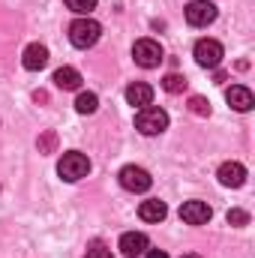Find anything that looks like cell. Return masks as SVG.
Instances as JSON below:
<instances>
[{"label": "cell", "mask_w": 255, "mask_h": 258, "mask_svg": "<svg viewBox=\"0 0 255 258\" xmlns=\"http://www.w3.org/2000/svg\"><path fill=\"white\" fill-rule=\"evenodd\" d=\"M225 219H228V225H237V228H240V225H249V213L240 210V207H231Z\"/></svg>", "instance_id": "cell-20"}, {"label": "cell", "mask_w": 255, "mask_h": 258, "mask_svg": "<svg viewBox=\"0 0 255 258\" xmlns=\"http://www.w3.org/2000/svg\"><path fill=\"white\" fill-rule=\"evenodd\" d=\"M57 174L63 177L66 183H75V180H81V177L90 174V159L84 153H78V150H69L57 162Z\"/></svg>", "instance_id": "cell-2"}, {"label": "cell", "mask_w": 255, "mask_h": 258, "mask_svg": "<svg viewBox=\"0 0 255 258\" xmlns=\"http://www.w3.org/2000/svg\"><path fill=\"white\" fill-rule=\"evenodd\" d=\"M96 108H99V96L96 93H90V90L87 93H78V99H75V111L78 114H93Z\"/></svg>", "instance_id": "cell-16"}, {"label": "cell", "mask_w": 255, "mask_h": 258, "mask_svg": "<svg viewBox=\"0 0 255 258\" xmlns=\"http://www.w3.org/2000/svg\"><path fill=\"white\" fill-rule=\"evenodd\" d=\"M162 90H168V93H183V90H186V78L177 75V72H168V75L162 78Z\"/></svg>", "instance_id": "cell-17"}, {"label": "cell", "mask_w": 255, "mask_h": 258, "mask_svg": "<svg viewBox=\"0 0 255 258\" xmlns=\"http://www.w3.org/2000/svg\"><path fill=\"white\" fill-rule=\"evenodd\" d=\"M225 102L234 108V111H252V105H255V96H252V90L249 87H243V84H231L228 90H225Z\"/></svg>", "instance_id": "cell-9"}, {"label": "cell", "mask_w": 255, "mask_h": 258, "mask_svg": "<svg viewBox=\"0 0 255 258\" xmlns=\"http://www.w3.org/2000/svg\"><path fill=\"white\" fill-rule=\"evenodd\" d=\"M99 36H102V24H99L96 18L81 15V18H75V21L69 24V42H72L75 48H93V45L99 42Z\"/></svg>", "instance_id": "cell-1"}, {"label": "cell", "mask_w": 255, "mask_h": 258, "mask_svg": "<svg viewBox=\"0 0 255 258\" xmlns=\"http://www.w3.org/2000/svg\"><path fill=\"white\" fill-rule=\"evenodd\" d=\"M147 246H150V240H147V234H141V231H126V234L120 237V252H123L126 258L144 255Z\"/></svg>", "instance_id": "cell-11"}, {"label": "cell", "mask_w": 255, "mask_h": 258, "mask_svg": "<svg viewBox=\"0 0 255 258\" xmlns=\"http://www.w3.org/2000/svg\"><path fill=\"white\" fill-rule=\"evenodd\" d=\"M144 258H168V252H162V249H147Z\"/></svg>", "instance_id": "cell-23"}, {"label": "cell", "mask_w": 255, "mask_h": 258, "mask_svg": "<svg viewBox=\"0 0 255 258\" xmlns=\"http://www.w3.org/2000/svg\"><path fill=\"white\" fill-rule=\"evenodd\" d=\"M189 111L198 117H210V102L204 96H189Z\"/></svg>", "instance_id": "cell-19"}, {"label": "cell", "mask_w": 255, "mask_h": 258, "mask_svg": "<svg viewBox=\"0 0 255 258\" xmlns=\"http://www.w3.org/2000/svg\"><path fill=\"white\" fill-rule=\"evenodd\" d=\"M216 177H219V183H222V186L240 189V186L246 183V168H243L240 162H222V165H219V171H216Z\"/></svg>", "instance_id": "cell-10"}, {"label": "cell", "mask_w": 255, "mask_h": 258, "mask_svg": "<svg viewBox=\"0 0 255 258\" xmlns=\"http://www.w3.org/2000/svg\"><path fill=\"white\" fill-rule=\"evenodd\" d=\"M36 147H39V153H54V150H57V132H54V129L42 132L39 141H36Z\"/></svg>", "instance_id": "cell-18"}, {"label": "cell", "mask_w": 255, "mask_h": 258, "mask_svg": "<svg viewBox=\"0 0 255 258\" xmlns=\"http://www.w3.org/2000/svg\"><path fill=\"white\" fill-rule=\"evenodd\" d=\"M138 216H141L144 222H162V219L168 216V207H165V201H159V198H147V201H141Z\"/></svg>", "instance_id": "cell-14"}, {"label": "cell", "mask_w": 255, "mask_h": 258, "mask_svg": "<svg viewBox=\"0 0 255 258\" xmlns=\"http://www.w3.org/2000/svg\"><path fill=\"white\" fill-rule=\"evenodd\" d=\"M117 180H120V186H123L126 192H147V189L153 186V177H150L144 168H138V165H126V168H120Z\"/></svg>", "instance_id": "cell-6"}, {"label": "cell", "mask_w": 255, "mask_h": 258, "mask_svg": "<svg viewBox=\"0 0 255 258\" xmlns=\"http://www.w3.org/2000/svg\"><path fill=\"white\" fill-rule=\"evenodd\" d=\"M66 6H69L75 15H87L90 9H96V0H66Z\"/></svg>", "instance_id": "cell-21"}, {"label": "cell", "mask_w": 255, "mask_h": 258, "mask_svg": "<svg viewBox=\"0 0 255 258\" xmlns=\"http://www.w3.org/2000/svg\"><path fill=\"white\" fill-rule=\"evenodd\" d=\"M135 129H138L141 135H159V132L168 129V114H165L162 108H153V105L138 108V114H135Z\"/></svg>", "instance_id": "cell-3"}, {"label": "cell", "mask_w": 255, "mask_h": 258, "mask_svg": "<svg viewBox=\"0 0 255 258\" xmlns=\"http://www.w3.org/2000/svg\"><path fill=\"white\" fill-rule=\"evenodd\" d=\"M192 57H195V63L204 66V69H216L222 63V57H225V48L216 39H198L195 48H192Z\"/></svg>", "instance_id": "cell-4"}, {"label": "cell", "mask_w": 255, "mask_h": 258, "mask_svg": "<svg viewBox=\"0 0 255 258\" xmlns=\"http://www.w3.org/2000/svg\"><path fill=\"white\" fill-rule=\"evenodd\" d=\"M84 258H114V255H111V249H105L102 243H90V249H87Z\"/></svg>", "instance_id": "cell-22"}, {"label": "cell", "mask_w": 255, "mask_h": 258, "mask_svg": "<svg viewBox=\"0 0 255 258\" xmlns=\"http://www.w3.org/2000/svg\"><path fill=\"white\" fill-rule=\"evenodd\" d=\"M132 60L141 69H156V66L162 63V45L156 39H138L132 45Z\"/></svg>", "instance_id": "cell-5"}, {"label": "cell", "mask_w": 255, "mask_h": 258, "mask_svg": "<svg viewBox=\"0 0 255 258\" xmlns=\"http://www.w3.org/2000/svg\"><path fill=\"white\" fill-rule=\"evenodd\" d=\"M33 99H36V102H48V93H45V90H36Z\"/></svg>", "instance_id": "cell-24"}, {"label": "cell", "mask_w": 255, "mask_h": 258, "mask_svg": "<svg viewBox=\"0 0 255 258\" xmlns=\"http://www.w3.org/2000/svg\"><path fill=\"white\" fill-rule=\"evenodd\" d=\"M183 258H201V255H183Z\"/></svg>", "instance_id": "cell-25"}, {"label": "cell", "mask_w": 255, "mask_h": 258, "mask_svg": "<svg viewBox=\"0 0 255 258\" xmlns=\"http://www.w3.org/2000/svg\"><path fill=\"white\" fill-rule=\"evenodd\" d=\"M126 102L132 108H147L153 102V87L144 84V81H132L126 87Z\"/></svg>", "instance_id": "cell-13"}, {"label": "cell", "mask_w": 255, "mask_h": 258, "mask_svg": "<svg viewBox=\"0 0 255 258\" xmlns=\"http://www.w3.org/2000/svg\"><path fill=\"white\" fill-rule=\"evenodd\" d=\"M186 21H189L192 27H207V24H213V21H216V6H213L210 0H192L189 6H186Z\"/></svg>", "instance_id": "cell-7"}, {"label": "cell", "mask_w": 255, "mask_h": 258, "mask_svg": "<svg viewBox=\"0 0 255 258\" xmlns=\"http://www.w3.org/2000/svg\"><path fill=\"white\" fill-rule=\"evenodd\" d=\"M54 84H57L60 90H78V87H81V72L72 69V66H60V69L54 72Z\"/></svg>", "instance_id": "cell-15"}, {"label": "cell", "mask_w": 255, "mask_h": 258, "mask_svg": "<svg viewBox=\"0 0 255 258\" xmlns=\"http://www.w3.org/2000/svg\"><path fill=\"white\" fill-rule=\"evenodd\" d=\"M210 216H213L210 204L207 201H198V198L183 201V207H180V219L186 225H204V222H210Z\"/></svg>", "instance_id": "cell-8"}, {"label": "cell", "mask_w": 255, "mask_h": 258, "mask_svg": "<svg viewBox=\"0 0 255 258\" xmlns=\"http://www.w3.org/2000/svg\"><path fill=\"white\" fill-rule=\"evenodd\" d=\"M21 63H24V69H30V72L45 69V66H48V48H45V45H39V42L27 45V48H24V54H21Z\"/></svg>", "instance_id": "cell-12"}]
</instances>
